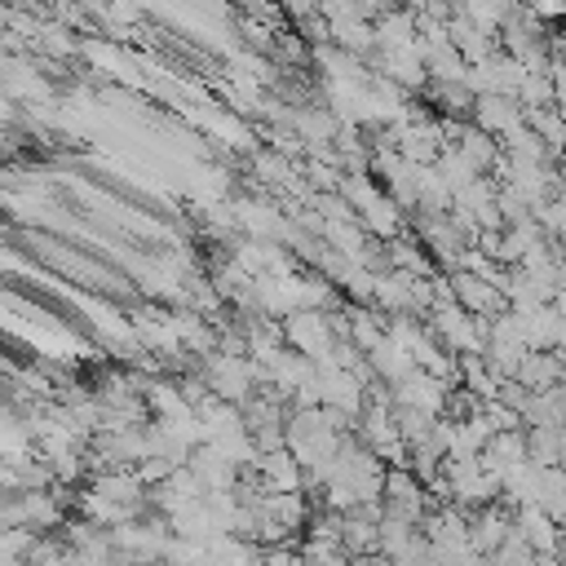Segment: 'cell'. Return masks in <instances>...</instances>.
Listing matches in <instances>:
<instances>
[{
  "mask_svg": "<svg viewBox=\"0 0 566 566\" xmlns=\"http://www.w3.org/2000/svg\"><path fill=\"white\" fill-rule=\"evenodd\" d=\"M505 535H513V527H509L496 509H487V513L474 522V544H478V548H492V544H500Z\"/></svg>",
  "mask_w": 566,
  "mask_h": 566,
  "instance_id": "cell-1",
  "label": "cell"
}]
</instances>
